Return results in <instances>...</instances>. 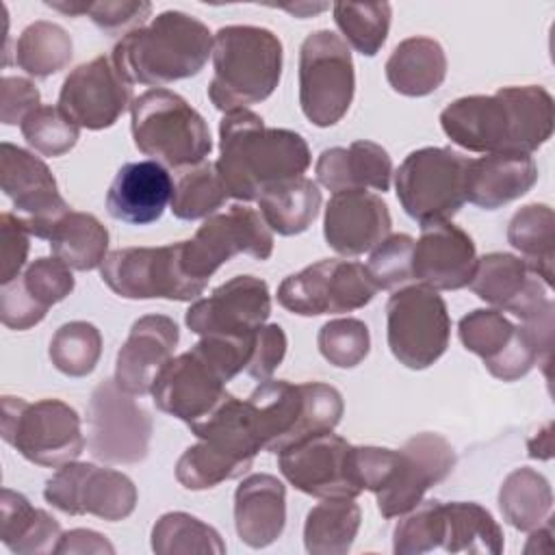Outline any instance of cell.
<instances>
[{"label":"cell","instance_id":"obj_1","mask_svg":"<svg viewBox=\"0 0 555 555\" xmlns=\"http://www.w3.org/2000/svg\"><path fill=\"white\" fill-rule=\"evenodd\" d=\"M553 124V98L538 85L457 98L440 113L451 143L477 154H531L551 139Z\"/></svg>","mask_w":555,"mask_h":555},{"label":"cell","instance_id":"obj_2","mask_svg":"<svg viewBox=\"0 0 555 555\" xmlns=\"http://www.w3.org/2000/svg\"><path fill=\"white\" fill-rule=\"evenodd\" d=\"M310 160V147L299 132L271 128L249 108L225 113L219 121L215 167L228 197L254 202L267 189L301 178Z\"/></svg>","mask_w":555,"mask_h":555},{"label":"cell","instance_id":"obj_3","mask_svg":"<svg viewBox=\"0 0 555 555\" xmlns=\"http://www.w3.org/2000/svg\"><path fill=\"white\" fill-rule=\"evenodd\" d=\"M215 35L182 11H163L147 26L124 35L113 48V61L130 82L160 89L197 76L212 56Z\"/></svg>","mask_w":555,"mask_h":555},{"label":"cell","instance_id":"obj_4","mask_svg":"<svg viewBox=\"0 0 555 555\" xmlns=\"http://www.w3.org/2000/svg\"><path fill=\"white\" fill-rule=\"evenodd\" d=\"M343 410V395L323 382L264 379L245 399L249 427L267 453H280L308 436L332 431Z\"/></svg>","mask_w":555,"mask_h":555},{"label":"cell","instance_id":"obj_5","mask_svg":"<svg viewBox=\"0 0 555 555\" xmlns=\"http://www.w3.org/2000/svg\"><path fill=\"white\" fill-rule=\"evenodd\" d=\"M282 41L262 26L232 24L215 33L208 98L223 113L267 100L282 78Z\"/></svg>","mask_w":555,"mask_h":555},{"label":"cell","instance_id":"obj_6","mask_svg":"<svg viewBox=\"0 0 555 555\" xmlns=\"http://www.w3.org/2000/svg\"><path fill=\"white\" fill-rule=\"evenodd\" d=\"M130 132L139 152L173 169L202 165L212 150L206 119L169 89H147L132 100Z\"/></svg>","mask_w":555,"mask_h":555},{"label":"cell","instance_id":"obj_7","mask_svg":"<svg viewBox=\"0 0 555 555\" xmlns=\"http://www.w3.org/2000/svg\"><path fill=\"white\" fill-rule=\"evenodd\" d=\"M0 434L24 460L46 468H61L85 451L80 416L61 399L30 403L22 397L4 395Z\"/></svg>","mask_w":555,"mask_h":555},{"label":"cell","instance_id":"obj_8","mask_svg":"<svg viewBox=\"0 0 555 555\" xmlns=\"http://www.w3.org/2000/svg\"><path fill=\"white\" fill-rule=\"evenodd\" d=\"M468 160L451 147L410 152L395 171L397 199L405 215L421 225L449 221L466 202Z\"/></svg>","mask_w":555,"mask_h":555},{"label":"cell","instance_id":"obj_9","mask_svg":"<svg viewBox=\"0 0 555 555\" xmlns=\"http://www.w3.org/2000/svg\"><path fill=\"white\" fill-rule=\"evenodd\" d=\"M356 72L351 50L332 30L310 33L299 48V106L319 128L338 124L353 100Z\"/></svg>","mask_w":555,"mask_h":555},{"label":"cell","instance_id":"obj_10","mask_svg":"<svg viewBox=\"0 0 555 555\" xmlns=\"http://www.w3.org/2000/svg\"><path fill=\"white\" fill-rule=\"evenodd\" d=\"M102 282L124 299H197L206 284L193 280L182 262V241L160 247H119L100 267Z\"/></svg>","mask_w":555,"mask_h":555},{"label":"cell","instance_id":"obj_11","mask_svg":"<svg viewBox=\"0 0 555 555\" xmlns=\"http://www.w3.org/2000/svg\"><path fill=\"white\" fill-rule=\"evenodd\" d=\"M386 338L392 356L421 371L442 358L451 338V317L438 291L403 286L386 301Z\"/></svg>","mask_w":555,"mask_h":555},{"label":"cell","instance_id":"obj_12","mask_svg":"<svg viewBox=\"0 0 555 555\" xmlns=\"http://www.w3.org/2000/svg\"><path fill=\"white\" fill-rule=\"evenodd\" d=\"M377 291L364 264L323 258L284 278L278 286V304L299 317L343 314L364 308Z\"/></svg>","mask_w":555,"mask_h":555},{"label":"cell","instance_id":"obj_13","mask_svg":"<svg viewBox=\"0 0 555 555\" xmlns=\"http://www.w3.org/2000/svg\"><path fill=\"white\" fill-rule=\"evenodd\" d=\"M236 254L256 260H267L273 254V232L256 208L243 204L206 217L195 236L182 241L184 269L202 284H208L212 273Z\"/></svg>","mask_w":555,"mask_h":555},{"label":"cell","instance_id":"obj_14","mask_svg":"<svg viewBox=\"0 0 555 555\" xmlns=\"http://www.w3.org/2000/svg\"><path fill=\"white\" fill-rule=\"evenodd\" d=\"M89 453L104 464H139L147 457L152 440V416L117 386L115 379L100 382L87 408Z\"/></svg>","mask_w":555,"mask_h":555},{"label":"cell","instance_id":"obj_15","mask_svg":"<svg viewBox=\"0 0 555 555\" xmlns=\"http://www.w3.org/2000/svg\"><path fill=\"white\" fill-rule=\"evenodd\" d=\"M43 499L69 516L91 514L117 522L134 512L139 494L134 481L121 470L74 460L46 481Z\"/></svg>","mask_w":555,"mask_h":555},{"label":"cell","instance_id":"obj_16","mask_svg":"<svg viewBox=\"0 0 555 555\" xmlns=\"http://www.w3.org/2000/svg\"><path fill=\"white\" fill-rule=\"evenodd\" d=\"M466 351L479 356L488 373L501 382L525 377L535 364H548L551 353L525 325H514L496 308H477L457 323Z\"/></svg>","mask_w":555,"mask_h":555},{"label":"cell","instance_id":"obj_17","mask_svg":"<svg viewBox=\"0 0 555 555\" xmlns=\"http://www.w3.org/2000/svg\"><path fill=\"white\" fill-rule=\"evenodd\" d=\"M132 104V82L113 56H95L74 67L59 93V108L80 128H111Z\"/></svg>","mask_w":555,"mask_h":555},{"label":"cell","instance_id":"obj_18","mask_svg":"<svg viewBox=\"0 0 555 555\" xmlns=\"http://www.w3.org/2000/svg\"><path fill=\"white\" fill-rule=\"evenodd\" d=\"M271 314V295L264 280L236 275L197 299L184 314L186 327L197 336L247 338Z\"/></svg>","mask_w":555,"mask_h":555},{"label":"cell","instance_id":"obj_19","mask_svg":"<svg viewBox=\"0 0 555 555\" xmlns=\"http://www.w3.org/2000/svg\"><path fill=\"white\" fill-rule=\"evenodd\" d=\"M351 444L332 434L321 431L308 436L278 453L282 477L304 494L317 499H356L362 492L349 475Z\"/></svg>","mask_w":555,"mask_h":555},{"label":"cell","instance_id":"obj_20","mask_svg":"<svg viewBox=\"0 0 555 555\" xmlns=\"http://www.w3.org/2000/svg\"><path fill=\"white\" fill-rule=\"evenodd\" d=\"M0 186L37 238H46L52 223L72 210L61 197L50 167L33 152L9 141L0 145Z\"/></svg>","mask_w":555,"mask_h":555},{"label":"cell","instance_id":"obj_21","mask_svg":"<svg viewBox=\"0 0 555 555\" xmlns=\"http://www.w3.org/2000/svg\"><path fill=\"white\" fill-rule=\"evenodd\" d=\"M468 286L479 299L501 312H512L522 323L555 312L542 278L522 258L507 251H490L477 258Z\"/></svg>","mask_w":555,"mask_h":555},{"label":"cell","instance_id":"obj_22","mask_svg":"<svg viewBox=\"0 0 555 555\" xmlns=\"http://www.w3.org/2000/svg\"><path fill=\"white\" fill-rule=\"evenodd\" d=\"M228 395L223 377L193 347L171 358L152 384L156 408L189 427L208 418Z\"/></svg>","mask_w":555,"mask_h":555},{"label":"cell","instance_id":"obj_23","mask_svg":"<svg viewBox=\"0 0 555 555\" xmlns=\"http://www.w3.org/2000/svg\"><path fill=\"white\" fill-rule=\"evenodd\" d=\"M390 483L375 494L384 518H397L416 507L423 494L440 483L455 466L451 442L434 431H423L403 442Z\"/></svg>","mask_w":555,"mask_h":555},{"label":"cell","instance_id":"obj_24","mask_svg":"<svg viewBox=\"0 0 555 555\" xmlns=\"http://www.w3.org/2000/svg\"><path fill=\"white\" fill-rule=\"evenodd\" d=\"M477 264L473 238L451 221L421 225L412 251V280L434 291H457L468 286Z\"/></svg>","mask_w":555,"mask_h":555},{"label":"cell","instance_id":"obj_25","mask_svg":"<svg viewBox=\"0 0 555 555\" xmlns=\"http://www.w3.org/2000/svg\"><path fill=\"white\" fill-rule=\"evenodd\" d=\"M74 284L72 269L59 258L41 256L33 260L24 273L0 288L2 325L17 332L30 330L74 291Z\"/></svg>","mask_w":555,"mask_h":555},{"label":"cell","instance_id":"obj_26","mask_svg":"<svg viewBox=\"0 0 555 555\" xmlns=\"http://www.w3.org/2000/svg\"><path fill=\"white\" fill-rule=\"evenodd\" d=\"M392 228L386 202L369 191L334 193L323 215L325 243L340 256H360L377 247Z\"/></svg>","mask_w":555,"mask_h":555},{"label":"cell","instance_id":"obj_27","mask_svg":"<svg viewBox=\"0 0 555 555\" xmlns=\"http://www.w3.org/2000/svg\"><path fill=\"white\" fill-rule=\"evenodd\" d=\"M180 340L176 321L167 314H145L137 319L126 343L117 351L115 382L132 397L152 392L160 369L173 358Z\"/></svg>","mask_w":555,"mask_h":555},{"label":"cell","instance_id":"obj_28","mask_svg":"<svg viewBox=\"0 0 555 555\" xmlns=\"http://www.w3.org/2000/svg\"><path fill=\"white\" fill-rule=\"evenodd\" d=\"M173 180L156 160L126 163L115 173L108 193L106 210L113 219L130 225H147L163 217L171 204Z\"/></svg>","mask_w":555,"mask_h":555},{"label":"cell","instance_id":"obj_29","mask_svg":"<svg viewBox=\"0 0 555 555\" xmlns=\"http://www.w3.org/2000/svg\"><path fill=\"white\" fill-rule=\"evenodd\" d=\"M286 525V488L269 473L245 477L234 492V527L243 544L264 548Z\"/></svg>","mask_w":555,"mask_h":555},{"label":"cell","instance_id":"obj_30","mask_svg":"<svg viewBox=\"0 0 555 555\" xmlns=\"http://www.w3.org/2000/svg\"><path fill=\"white\" fill-rule=\"evenodd\" d=\"M317 180L332 193L364 191L366 186L386 193L392 178V158L375 141H353L347 147H327L319 154Z\"/></svg>","mask_w":555,"mask_h":555},{"label":"cell","instance_id":"obj_31","mask_svg":"<svg viewBox=\"0 0 555 555\" xmlns=\"http://www.w3.org/2000/svg\"><path fill=\"white\" fill-rule=\"evenodd\" d=\"M538 180V165L529 154H486L468 160L466 202L496 210L525 193Z\"/></svg>","mask_w":555,"mask_h":555},{"label":"cell","instance_id":"obj_32","mask_svg":"<svg viewBox=\"0 0 555 555\" xmlns=\"http://www.w3.org/2000/svg\"><path fill=\"white\" fill-rule=\"evenodd\" d=\"M384 69L392 91L408 98H423L444 82L447 54L434 37H408L397 43Z\"/></svg>","mask_w":555,"mask_h":555},{"label":"cell","instance_id":"obj_33","mask_svg":"<svg viewBox=\"0 0 555 555\" xmlns=\"http://www.w3.org/2000/svg\"><path fill=\"white\" fill-rule=\"evenodd\" d=\"M61 525L46 509L33 507L30 501L11 488L0 492V540L17 555L54 553Z\"/></svg>","mask_w":555,"mask_h":555},{"label":"cell","instance_id":"obj_34","mask_svg":"<svg viewBox=\"0 0 555 555\" xmlns=\"http://www.w3.org/2000/svg\"><path fill=\"white\" fill-rule=\"evenodd\" d=\"M54 258L74 271H93L108 256V230L91 212L67 210L52 223L46 238Z\"/></svg>","mask_w":555,"mask_h":555},{"label":"cell","instance_id":"obj_35","mask_svg":"<svg viewBox=\"0 0 555 555\" xmlns=\"http://www.w3.org/2000/svg\"><path fill=\"white\" fill-rule=\"evenodd\" d=\"M442 551L470 555L503 553V529L483 505L473 501H449L442 503Z\"/></svg>","mask_w":555,"mask_h":555},{"label":"cell","instance_id":"obj_36","mask_svg":"<svg viewBox=\"0 0 555 555\" xmlns=\"http://www.w3.org/2000/svg\"><path fill=\"white\" fill-rule=\"evenodd\" d=\"M258 208L271 232L295 236L306 232L321 210V191L314 180L301 176L267 189Z\"/></svg>","mask_w":555,"mask_h":555},{"label":"cell","instance_id":"obj_37","mask_svg":"<svg viewBox=\"0 0 555 555\" xmlns=\"http://www.w3.org/2000/svg\"><path fill=\"white\" fill-rule=\"evenodd\" d=\"M499 507L503 518L518 531H533L551 520L553 490L535 468H514L501 483Z\"/></svg>","mask_w":555,"mask_h":555},{"label":"cell","instance_id":"obj_38","mask_svg":"<svg viewBox=\"0 0 555 555\" xmlns=\"http://www.w3.org/2000/svg\"><path fill=\"white\" fill-rule=\"evenodd\" d=\"M362 512L353 499H323L304 525V546L310 555H345L351 551Z\"/></svg>","mask_w":555,"mask_h":555},{"label":"cell","instance_id":"obj_39","mask_svg":"<svg viewBox=\"0 0 555 555\" xmlns=\"http://www.w3.org/2000/svg\"><path fill=\"white\" fill-rule=\"evenodd\" d=\"M507 241L520 251L522 260L542 278V282L551 286L555 260L553 208L548 204H527L516 210L507 225Z\"/></svg>","mask_w":555,"mask_h":555},{"label":"cell","instance_id":"obj_40","mask_svg":"<svg viewBox=\"0 0 555 555\" xmlns=\"http://www.w3.org/2000/svg\"><path fill=\"white\" fill-rule=\"evenodd\" d=\"M72 54L74 43L67 30L48 20L28 24L15 43V65L35 78L59 74L69 65Z\"/></svg>","mask_w":555,"mask_h":555},{"label":"cell","instance_id":"obj_41","mask_svg":"<svg viewBox=\"0 0 555 555\" xmlns=\"http://www.w3.org/2000/svg\"><path fill=\"white\" fill-rule=\"evenodd\" d=\"M152 551L158 555H223L225 542L208 522L186 512H167L152 527Z\"/></svg>","mask_w":555,"mask_h":555},{"label":"cell","instance_id":"obj_42","mask_svg":"<svg viewBox=\"0 0 555 555\" xmlns=\"http://www.w3.org/2000/svg\"><path fill=\"white\" fill-rule=\"evenodd\" d=\"M332 11L347 46L362 56H375L382 50L392 17L388 2H336Z\"/></svg>","mask_w":555,"mask_h":555},{"label":"cell","instance_id":"obj_43","mask_svg":"<svg viewBox=\"0 0 555 555\" xmlns=\"http://www.w3.org/2000/svg\"><path fill=\"white\" fill-rule=\"evenodd\" d=\"M249 468V462L199 440L180 455L176 464V479L186 490H208L228 479L243 477Z\"/></svg>","mask_w":555,"mask_h":555},{"label":"cell","instance_id":"obj_44","mask_svg":"<svg viewBox=\"0 0 555 555\" xmlns=\"http://www.w3.org/2000/svg\"><path fill=\"white\" fill-rule=\"evenodd\" d=\"M228 199V191L217 173L215 163H202L182 171L173 184L171 212L176 219L195 221L215 215Z\"/></svg>","mask_w":555,"mask_h":555},{"label":"cell","instance_id":"obj_45","mask_svg":"<svg viewBox=\"0 0 555 555\" xmlns=\"http://www.w3.org/2000/svg\"><path fill=\"white\" fill-rule=\"evenodd\" d=\"M50 362L67 377L89 375L102 356V334L89 321L63 323L50 338Z\"/></svg>","mask_w":555,"mask_h":555},{"label":"cell","instance_id":"obj_46","mask_svg":"<svg viewBox=\"0 0 555 555\" xmlns=\"http://www.w3.org/2000/svg\"><path fill=\"white\" fill-rule=\"evenodd\" d=\"M444 531L442 501H421L403 514L392 531V551L397 555H423L440 548Z\"/></svg>","mask_w":555,"mask_h":555},{"label":"cell","instance_id":"obj_47","mask_svg":"<svg viewBox=\"0 0 555 555\" xmlns=\"http://www.w3.org/2000/svg\"><path fill=\"white\" fill-rule=\"evenodd\" d=\"M22 137L26 143L43 156L67 154L80 137V126L74 124L59 106H39L22 124Z\"/></svg>","mask_w":555,"mask_h":555},{"label":"cell","instance_id":"obj_48","mask_svg":"<svg viewBox=\"0 0 555 555\" xmlns=\"http://www.w3.org/2000/svg\"><path fill=\"white\" fill-rule=\"evenodd\" d=\"M317 345L321 356L332 366L353 369L369 356L371 334L366 323L360 319H332L321 325L317 334Z\"/></svg>","mask_w":555,"mask_h":555},{"label":"cell","instance_id":"obj_49","mask_svg":"<svg viewBox=\"0 0 555 555\" xmlns=\"http://www.w3.org/2000/svg\"><path fill=\"white\" fill-rule=\"evenodd\" d=\"M414 238L410 234H388L371 254L366 271L379 291H392L412 280Z\"/></svg>","mask_w":555,"mask_h":555},{"label":"cell","instance_id":"obj_50","mask_svg":"<svg viewBox=\"0 0 555 555\" xmlns=\"http://www.w3.org/2000/svg\"><path fill=\"white\" fill-rule=\"evenodd\" d=\"M150 13L152 4L145 0H100L87 2L85 9V15H89L91 22L108 35H128L130 30L141 28Z\"/></svg>","mask_w":555,"mask_h":555},{"label":"cell","instance_id":"obj_51","mask_svg":"<svg viewBox=\"0 0 555 555\" xmlns=\"http://www.w3.org/2000/svg\"><path fill=\"white\" fill-rule=\"evenodd\" d=\"M30 230L24 217L13 212L0 215V282L15 280L28 258Z\"/></svg>","mask_w":555,"mask_h":555},{"label":"cell","instance_id":"obj_52","mask_svg":"<svg viewBox=\"0 0 555 555\" xmlns=\"http://www.w3.org/2000/svg\"><path fill=\"white\" fill-rule=\"evenodd\" d=\"M286 347H288L286 334L278 323L258 327L254 334L251 356H249L245 373L256 382L271 379L273 371L282 364V360L286 356Z\"/></svg>","mask_w":555,"mask_h":555},{"label":"cell","instance_id":"obj_53","mask_svg":"<svg viewBox=\"0 0 555 555\" xmlns=\"http://www.w3.org/2000/svg\"><path fill=\"white\" fill-rule=\"evenodd\" d=\"M39 89L20 76H4L0 85V121L4 126L22 124L35 108H39Z\"/></svg>","mask_w":555,"mask_h":555},{"label":"cell","instance_id":"obj_54","mask_svg":"<svg viewBox=\"0 0 555 555\" xmlns=\"http://www.w3.org/2000/svg\"><path fill=\"white\" fill-rule=\"evenodd\" d=\"M54 553L59 555H85V553H115V546L98 531L91 529H72L61 533L59 544L54 548Z\"/></svg>","mask_w":555,"mask_h":555}]
</instances>
